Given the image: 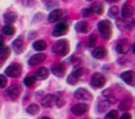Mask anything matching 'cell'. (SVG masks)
<instances>
[{
	"label": "cell",
	"mask_w": 135,
	"mask_h": 119,
	"mask_svg": "<svg viewBox=\"0 0 135 119\" xmlns=\"http://www.w3.org/2000/svg\"><path fill=\"white\" fill-rule=\"evenodd\" d=\"M98 29H99L100 34L104 36V39L108 40L111 38V34H112V25L108 20H101L98 24Z\"/></svg>",
	"instance_id": "obj_1"
},
{
	"label": "cell",
	"mask_w": 135,
	"mask_h": 119,
	"mask_svg": "<svg viewBox=\"0 0 135 119\" xmlns=\"http://www.w3.org/2000/svg\"><path fill=\"white\" fill-rule=\"evenodd\" d=\"M52 50H54V53L58 54V55H62V56L66 55V54L69 53V50H70L69 42H68L66 40H60V41H57L54 44Z\"/></svg>",
	"instance_id": "obj_2"
},
{
	"label": "cell",
	"mask_w": 135,
	"mask_h": 119,
	"mask_svg": "<svg viewBox=\"0 0 135 119\" xmlns=\"http://www.w3.org/2000/svg\"><path fill=\"white\" fill-rule=\"evenodd\" d=\"M5 72H6V75L9 76V77L16 78V77H19V76L21 75V72H22V67L20 66V64H18V63L11 64L9 67L6 68V71H5Z\"/></svg>",
	"instance_id": "obj_3"
},
{
	"label": "cell",
	"mask_w": 135,
	"mask_h": 119,
	"mask_svg": "<svg viewBox=\"0 0 135 119\" xmlns=\"http://www.w3.org/2000/svg\"><path fill=\"white\" fill-rule=\"evenodd\" d=\"M91 85L94 88V89H99V88H103L106 83V78L104 77V75L101 74H93L91 77Z\"/></svg>",
	"instance_id": "obj_4"
},
{
	"label": "cell",
	"mask_w": 135,
	"mask_h": 119,
	"mask_svg": "<svg viewBox=\"0 0 135 119\" xmlns=\"http://www.w3.org/2000/svg\"><path fill=\"white\" fill-rule=\"evenodd\" d=\"M74 96H75V98L79 99V100H91L92 99V95L86 89H84V88H79V89H77L75 91Z\"/></svg>",
	"instance_id": "obj_5"
},
{
	"label": "cell",
	"mask_w": 135,
	"mask_h": 119,
	"mask_svg": "<svg viewBox=\"0 0 135 119\" xmlns=\"http://www.w3.org/2000/svg\"><path fill=\"white\" fill-rule=\"evenodd\" d=\"M20 93H21V88L20 86L19 85H12L7 89L6 96L9 99H12V100H16V99L19 98V96H20Z\"/></svg>",
	"instance_id": "obj_6"
},
{
	"label": "cell",
	"mask_w": 135,
	"mask_h": 119,
	"mask_svg": "<svg viewBox=\"0 0 135 119\" xmlns=\"http://www.w3.org/2000/svg\"><path fill=\"white\" fill-rule=\"evenodd\" d=\"M89 110V105L88 104H84V103H79V104H76L71 107V112L76 116H81L84 113H86Z\"/></svg>",
	"instance_id": "obj_7"
},
{
	"label": "cell",
	"mask_w": 135,
	"mask_h": 119,
	"mask_svg": "<svg viewBox=\"0 0 135 119\" xmlns=\"http://www.w3.org/2000/svg\"><path fill=\"white\" fill-rule=\"evenodd\" d=\"M120 77L125 83H127L128 85H133L135 83V72L132 71V70H128V71H123Z\"/></svg>",
	"instance_id": "obj_8"
},
{
	"label": "cell",
	"mask_w": 135,
	"mask_h": 119,
	"mask_svg": "<svg viewBox=\"0 0 135 119\" xmlns=\"http://www.w3.org/2000/svg\"><path fill=\"white\" fill-rule=\"evenodd\" d=\"M84 74V69H76L74 72H71L69 75V77H68V83L69 84H76L78 81H79L80 76Z\"/></svg>",
	"instance_id": "obj_9"
},
{
	"label": "cell",
	"mask_w": 135,
	"mask_h": 119,
	"mask_svg": "<svg viewBox=\"0 0 135 119\" xmlns=\"http://www.w3.org/2000/svg\"><path fill=\"white\" fill-rule=\"evenodd\" d=\"M51 71L57 77H63L64 74H65V67L63 63H56L51 67Z\"/></svg>",
	"instance_id": "obj_10"
},
{
	"label": "cell",
	"mask_w": 135,
	"mask_h": 119,
	"mask_svg": "<svg viewBox=\"0 0 135 119\" xmlns=\"http://www.w3.org/2000/svg\"><path fill=\"white\" fill-rule=\"evenodd\" d=\"M66 32H68V25L65 24V22H62V24L56 25L54 32H52V35L54 36H62V35H64Z\"/></svg>",
	"instance_id": "obj_11"
},
{
	"label": "cell",
	"mask_w": 135,
	"mask_h": 119,
	"mask_svg": "<svg viewBox=\"0 0 135 119\" xmlns=\"http://www.w3.org/2000/svg\"><path fill=\"white\" fill-rule=\"evenodd\" d=\"M44 59H46V55H44V54H35V55H33L32 57L29 58L28 63H29L30 66H36V64H38V63H42Z\"/></svg>",
	"instance_id": "obj_12"
},
{
	"label": "cell",
	"mask_w": 135,
	"mask_h": 119,
	"mask_svg": "<svg viewBox=\"0 0 135 119\" xmlns=\"http://www.w3.org/2000/svg\"><path fill=\"white\" fill-rule=\"evenodd\" d=\"M129 50V44L126 40H121L117 43V52L119 54H126Z\"/></svg>",
	"instance_id": "obj_13"
},
{
	"label": "cell",
	"mask_w": 135,
	"mask_h": 119,
	"mask_svg": "<svg viewBox=\"0 0 135 119\" xmlns=\"http://www.w3.org/2000/svg\"><path fill=\"white\" fill-rule=\"evenodd\" d=\"M56 97L54 95H47L46 97L42 99V106L44 107H51L54 104L56 103Z\"/></svg>",
	"instance_id": "obj_14"
},
{
	"label": "cell",
	"mask_w": 135,
	"mask_h": 119,
	"mask_svg": "<svg viewBox=\"0 0 135 119\" xmlns=\"http://www.w3.org/2000/svg\"><path fill=\"white\" fill-rule=\"evenodd\" d=\"M62 15H63V12H62L61 10H55L48 15V21L49 22H56L57 20H60L62 18Z\"/></svg>",
	"instance_id": "obj_15"
},
{
	"label": "cell",
	"mask_w": 135,
	"mask_h": 119,
	"mask_svg": "<svg viewBox=\"0 0 135 119\" xmlns=\"http://www.w3.org/2000/svg\"><path fill=\"white\" fill-rule=\"evenodd\" d=\"M12 46H13V50H14V52H15L16 54H20L22 50H23V41H22L21 38H18L16 40H14V41H13Z\"/></svg>",
	"instance_id": "obj_16"
},
{
	"label": "cell",
	"mask_w": 135,
	"mask_h": 119,
	"mask_svg": "<svg viewBox=\"0 0 135 119\" xmlns=\"http://www.w3.org/2000/svg\"><path fill=\"white\" fill-rule=\"evenodd\" d=\"M133 7L131 6L129 4H125L123 5V7H122V11H121V15H122V18L123 19H127V18H131L132 15H133Z\"/></svg>",
	"instance_id": "obj_17"
},
{
	"label": "cell",
	"mask_w": 135,
	"mask_h": 119,
	"mask_svg": "<svg viewBox=\"0 0 135 119\" xmlns=\"http://www.w3.org/2000/svg\"><path fill=\"white\" fill-rule=\"evenodd\" d=\"M106 49L104 47H97L95 49L93 50V53H92V55H93L94 58H104L106 56Z\"/></svg>",
	"instance_id": "obj_18"
},
{
	"label": "cell",
	"mask_w": 135,
	"mask_h": 119,
	"mask_svg": "<svg viewBox=\"0 0 135 119\" xmlns=\"http://www.w3.org/2000/svg\"><path fill=\"white\" fill-rule=\"evenodd\" d=\"M48 76H49V70L47 69V68H40V69H37V71L35 74V77L37 79H46L48 78Z\"/></svg>",
	"instance_id": "obj_19"
},
{
	"label": "cell",
	"mask_w": 135,
	"mask_h": 119,
	"mask_svg": "<svg viewBox=\"0 0 135 119\" xmlns=\"http://www.w3.org/2000/svg\"><path fill=\"white\" fill-rule=\"evenodd\" d=\"M75 28L78 33H86L89 30V25H88V22H85V21H79L76 24Z\"/></svg>",
	"instance_id": "obj_20"
},
{
	"label": "cell",
	"mask_w": 135,
	"mask_h": 119,
	"mask_svg": "<svg viewBox=\"0 0 135 119\" xmlns=\"http://www.w3.org/2000/svg\"><path fill=\"white\" fill-rule=\"evenodd\" d=\"M4 20L7 25H12L13 22L16 21V13L14 12H7L6 14L4 15Z\"/></svg>",
	"instance_id": "obj_21"
},
{
	"label": "cell",
	"mask_w": 135,
	"mask_h": 119,
	"mask_svg": "<svg viewBox=\"0 0 135 119\" xmlns=\"http://www.w3.org/2000/svg\"><path fill=\"white\" fill-rule=\"evenodd\" d=\"M33 47H34V49L37 50V52H42V50H44L47 48V43H46V41H43V40H38V41L34 42Z\"/></svg>",
	"instance_id": "obj_22"
},
{
	"label": "cell",
	"mask_w": 135,
	"mask_h": 119,
	"mask_svg": "<svg viewBox=\"0 0 135 119\" xmlns=\"http://www.w3.org/2000/svg\"><path fill=\"white\" fill-rule=\"evenodd\" d=\"M9 55H11V48L4 47L2 49H0V59L5 61V59H7L9 57Z\"/></svg>",
	"instance_id": "obj_23"
},
{
	"label": "cell",
	"mask_w": 135,
	"mask_h": 119,
	"mask_svg": "<svg viewBox=\"0 0 135 119\" xmlns=\"http://www.w3.org/2000/svg\"><path fill=\"white\" fill-rule=\"evenodd\" d=\"M91 10H92V12L95 13V14H103V12H104V7L100 2H95V4H93L91 6Z\"/></svg>",
	"instance_id": "obj_24"
},
{
	"label": "cell",
	"mask_w": 135,
	"mask_h": 119,
	"mask_svg": "<svg viewBox=\"0 0 135 119\" xmlns=\"http://www.w3.org/2000/svg\"><path fill=\"white\" fill-rule=\"evenodd\" d=\"M38 112H40V107H38V105H36V104H32V105H29L27 107V113H29L32 116L37 115Z\"/></svg>",
	"instance_id": "obj_25"
},
{
	"label": "cell",
	"mask_w": 135,
	"mask_h": 119,
	"mask_svg": "<svg viewBox=\"0 0 135 119\" xmlns=\"http://www.w3.org/2000/svg\"><path fill=\"white\" fill-rule=\"evenodd\" d=\"M2 33L5 34V35H14V33H15V28H14L13 26H11V25H6V26H4V28H2Z\"/></svg>",
	"instance_id": "obj_26"
},
{
	"label": "cell",
	"mask_w": 135,
	"mask_h": 119,
	"mask_svg": "<svg viewBox=\"0 0 135 119\" xmlns=\"http://www.w3.org/2000/svg\"><path fill=\"white\" fill-rule=\"evenodd\" d=\"M103 95H104V97H106V100H108V103H114L115 102V97L111 90H105L103 92Z\"/></svg>",
	"instance_id": "obj_27"
},
{
	"label": "cell",
	"mask_w": 135,
	"mask_h": 119,
	"mask_svg": "<svg viewBox=\"0 0 135 119\" xmlns=\"http://www.w3.org/2000/svg\"><path fill=\"white\" fill-rule=\"evenodd\" d=\"M108 106H109V103L107 100H100L99 103H98V111H99V112H104Z\"/></svg>",
	"instance_id": "obj_28"
},
{
	"label": "cell",
	"mask_w": 135,
	"mask_h": 119,
	"mask_svg": "<svg viewBox=\"0 0 135 119\" xmlns=\"http://www.w3.org/2000/svg\"><path fill=\"white\" fill-rule=\"evenodd\" d=\"M35 82H36V77H35V76H29V77L25 78L23 83H25V85H26V86H32V85H34V83H35Z\"/></svg>",
	"instance_id": "obj_29"
},
{
	"label": "cell",
	"mask_w": 135,
	"mask_h": 119,
	"mask_svg": "<svg viewBox=\"0 0 135 119\" xmlns=\"http://www.w3.org/2000/svg\"><path fill=\"white\" fill-rule=\"evenodd\" d=\"M118 13H119V8L115 7V6L111 7V8H109V11H108V15L111 16V18H117Z\"/></svg>",
	"instance_id": "obj_30"
},
{
	"label": "cell",
	"mask_w": 135,
	"mask_h": 119,
	"mask_svg": "<svg viewBox=\"0 0 135 119\" xmlns=\"http://www.w3.org/2000/svg\"><path fill=\"white\" fill-rule=\"evenodd\" d=\"M129 107H131V102L129 100H123L121 104L119 105V110H129Z\"/></svg>",
	"instance_id": "obj_31"
},
{
	"label": "cell",
	"mask_w": 135,
	"mask_h": 119,
	"mask_svg": "<svg viewBox=\"0 0 135 119\" xmlns=\"http://www.w3.org/2000/svg\"><path fill=\"white\" fill-rule=\"evenodd\" d=\"M106 119H118V111L117 110H112L106 115Z\"/></svg>",
	"instance_id": "obj_32"
},
{
	"label": "cell",
	"mask_w": 135,
	"mask_h": 119,
	"mask_svg": "<svg viewBox=\"0 0 135 119\" xmlns=\"http://www.w3.org/2000/svg\"><path fill=\"white\" fill-rule=\"evenodd\" d=\"M97 35L95 34H92V35H90V39H89V46L90 47H93L95 43H97Z\"/></svg>",
	"instance_id": "obj_33"
},
{
	"label": "cell",
	"mask_w": 135,
	"mask_h": 119,
	"mask_svg": "<svg viewBox=\"0 0 135 119\" xmlns=\"http://www.w3.org/2000/svg\"><path fill=\"white\" fill-rule=\"evenodd\" d=\"M92 14H93V12H92L91 8H85V10L81 11V15H83L84 18H88V16H91Z\"/></svg>",
	"instance_id": "obj_34"
},
{
	"label": "cell",
	"mask_w": 135,
	"mask_h": 119,
	"mask_svg": "<svg viewBox=\"0 0 135 119\" xmlns=\"http://www.w3.org/2000/svg\"><path fill=\"white\" fill-rule=\"evenodd\" d=\"M7 85V78L4 75H0V88H5Z\"/></svg>",
	"instance_id": "obj_35"
},
{
	"label": "cell",
	"mask_w": 135,
	"mask_h": 119,
	"mask_svg": "<svg viewBox=\"0 0 135 119\" xmlns=\"http://www.w3.org/2000/svg\"><path fill=\"white\" fill-rule=\"evenodd\" d=\"M21 2H22V5H23V6L30 7L32 5L35 4V0H21Z\"/></svg>",
	"instance_id": "obj_36"
},
{
	"label": "cell",
	"mask_w": 135,
	"mask_h": 119,
	"mask_svg": "<svg viewBox=\"0 0 135 119\" xmlns=\"http://www.w3.org/2000/svg\"><path fill=\"white\" fill-rule=\"evenodd\" d=\"M120 119H132V116L129 113H123L121 117H120Z\"/></svg>",
	"instance_id": "obj_37"
},
{
	"label": "cell",
	"mask_w": 135,
	"mask_h": 119,
	"mask_svg": "<svg viewBox=\"0 0 135 119\" xmlns=\"http://www.w3.org/2000/svg\"><path fill=\"white\" fill-rule=\"evenodd\" d=\"M57 2L54 1V2H47V8H51L52 6H57Z\"/></svg>",
	"instance_id": "obj_38"
},
{
	"label": "cell",
	"mask_w": 135,
	"mask_h": 119,
	"mask_svg": "<svg viewBox=\"0 0 135 119\" xmlns=\"http://www.w3.org/2000/svg\"><path fill=\"white\" fill-rule=\"evenodd\" d=\"M4 47H5V40L2 36H0V49H2Z\"/></svg>",
	"instance_id": "obj_39"
},
{
	"label": "cell",
	"mask_w": 135,
	"mask_h": 119,
	"mask_svg": "<svg viewBox=\"0 0 135 119\" xmlns=\"http://www.w3.org/2000/svg\"><path fill=\"white\" fill-rule=\"evenodd\" d=\"M107 2H115V1H118V0H106Z\"/></svg>",
	"instance_id": "obj_40"
},
{
	"label": "cell",
	"mask_w": 135,
	"mask_h": 119,
	"mask_svg": "<svg viewBox=\"0 0 135 119\" xmlns=\"http://www.w3.org/2000/svg\"><path fill=\"white\" fill-rule=\"evenodd\" d=\"M132 49H133V53L135 54V43L133 44V47H132Z\"/></svg>",
	"instance_id": "obj_41"
},
{
	"label": "cell",
	"mask_w": 135,
	"mask_h": 119,
	"mask_svg": "<svg viewBox=\"0 0 135 119\" xmlns=\"http://www.w3.org/2000/svg\"><path fill=\"white\" fill-rule=\"evenodd\" d=\"M41 119H50L49 117H43V118H41Z\"/></svg>",
	"instance_id": "obj_42"
},
{
	"label": "cell",
	"mask_w": 135,
	"mask_h": 119,
	"mask_svg": "<svg viewBox=\"0 0 135 119\" xmlns=\"http://www.w3.org/2000/svg\"><path fill=\"white\" fill-rule=\"evenodd\" d=\"M88 1H91V0H88Z\"/></svg>",
	"instance_id": "obj_43"
},
{
	"label": "cell",
	"mask_w": 135,
	"mask_h": 119,
	"mask_svg": "<svg viewBox=\"0 0 135 119\" xmlns=\"http://www.w3.org/2000/svg\"><path fill=\"white\" fill-rule=\"evenodd\" d=\"M44 1H46V0H44Z\"/></svg>",
	"instance_id": "obj_44"
}]
</instances>
